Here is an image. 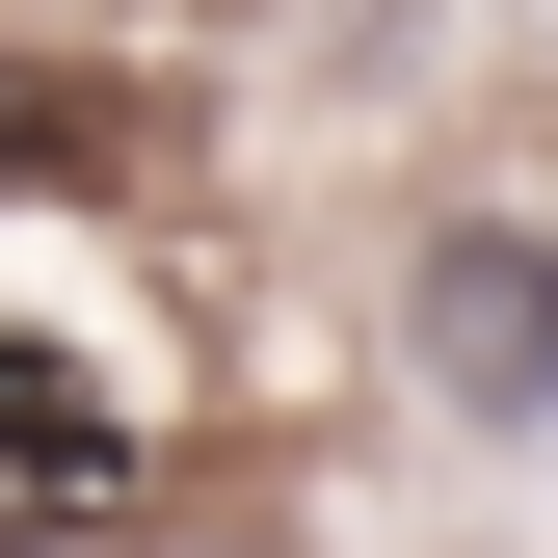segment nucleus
<instances>
[{
  "label": "nucleus",
  "mask_w": 558,
  "mask_h": 558,
  "mask_svg": "<svg viewBox=\"0 0 558 558\" xmlns=\"http://www.w3.org/2000/svg\"><path fill=\"white\" fill-rule=\"evenodd\" d=\"M399 345H426L452 426H558V240L532 214H452L426 266H399Z\"/></svg>",
  "instance_id": "f257e3e1"
},
{
  "label": "nucleus",
  "mask_w": 558,
  "mask_h": 558,
  "mask_svg": "<svg viewBox=\"0 0 558 558\" xmlns=\"http://www.w3.org/2000/svg\"><path fill=\"white\" fill-rule=\"evenodd\" d=\"M107 506H133V399L81 373V345L0 319V558H81Z\"/></svg>",
  "instance_id": "f03ea898"
}]
</instances>
